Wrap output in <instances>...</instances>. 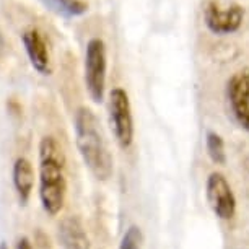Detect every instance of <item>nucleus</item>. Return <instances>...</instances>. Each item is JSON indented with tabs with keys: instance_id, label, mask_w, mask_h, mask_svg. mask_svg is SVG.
<instances>
[{
	"instance_id": "f03ea898",
	"label": "nucleus",
	"mask_w": 249,
	"mask_h": 249,
	"mask_svg": "<svg viewBox=\"0 0 249 249\" xmlns=\"http://www.w3.org/2000/svg\"><path fill=\"white\" fill-rule=\"evenodd\" d=\"M67 194L64 153L54 137H43L39 142V200L46 213L57 215Z\"/></svg>"
},
{
	"instance_id": "2eb2a0df",
	"label": "nucleus",
	"mask_w": 249,
	"mask_h": 249,
	"mask_svg": "<svg viewBox=\"0 0 249 249\" xmlns=\"http://www.w3.org/2000/svg\"><path fill=\"white\" fill-rule=\"evenodd\" d=\"M3 53H5V41H3V36L0 33V57L3 55Z\"/></svg>"
},
{
	"instance_id": "1a4fd4ad",
	"label": "nucleus",
	"mask_w": 249,
	"mask_h": 249,
	"mask_svg": "<svg viewBox=\"0 0 249 249\" xmlns=\"http://www.w3.org/2000/svg\"><path fill=\"white\" fill-rule=\"evenodd\" d=\"M57 238L62 249H90L87 230L77 215H69L59 223Z\"/></svg>"
},
{
	"instance_id": "f8f14e48",
	"label": "nucleus",
	"mask_w": 249,
	"mask_h": 249,
	"mask_svg": "<svg viewBox=\"0 0 249 249\" xmlns=\"http://www.w3.org/2000/svg\"><path fill=\"white\" fill-rule=\"evenodd\" d=\"M205 150L209 158L215 164L227 163V152H225V142L217 132H207L205 135Z\"/></svg>"
},
{
	"instance_id": "dca6fc26",
	"label": "nucleus",
	"mask_w": 249,
	"mask_h": 249,
	"mask_svg": "<svg viewBox=\"0 0 249 249\" xmlns=\"http://www.w3.org/2000/svg\"><path fill=\"white\" fill-rule=\"evenodd\" d=\"M0 249H8V246H7V244H5V243H3V241H2V243H0Z\"/></svg>"
},
{
	"instance_id": "7ed1b4c3",
	"label": "nucleus",
	"mask_w": 249,
	"mask_h": 249,
	"mask_svg": "<svg viewBox=\"0 0 249 249\" xmlns=\"http://www.w3.org/2000/svg\"><path fill=\"white\" fill-rule=\"evenodd\" d=\"M106 44L100 37H91L85 51V85L95 103H101L106 88Z\"/></svg>"
},
{
	"instance_id": "0eeeda50",
	"label": "nucleus",
	"mask_w": 249,
	"mask_h": 249,
	"mask_svg": "<svg viewBox=\"0 0 249 249\" xmlns=\"http://www.w3.org/2000/svg\"><path fill=\"white\" fill-rule=\"evenodd\" d=\"M227 98L234 119L249 132V67L238 70L228 78Z\"/></svg>"
},
{
	"instance_id": "f257e3e1",
	"label": "nucleus",
	"mask_w": 249,
	"mask_h": 249,
	"mask_svg": "<svg viewBox=\"0 0 249 249\" xmlns=\"http://www.w3.org/2000/svg\"><path fill=\"white\" fill-rule=\"evenodd\" d=\"M75 142L83 163L91 175L100 181L109 179L112 175V155L103 137L100 121L90 107L82 106L73 119Z\"/></svg>"
},
{
	"instance_id": "ddd939ff",
	"label": "nucleus",
	"mask_w": 249,
	"mask_h": 249,
	"mask_svg": "<svg viewBox=\"0 0 249 249\" xmlns=\"http://www.w3.org/2000/svg\"><path fill=\"white\" fill-rule=\"evenodd\" d=\"M142 241H143V236H142L140 228L132 225V227H129L125 230L119 249H142Z\"/></svg>"
},
{
	"instance_id": "9d476101",
	"label": "nucleus",
	"mask_w": 249,
	"mask_h": 249,
	"mask_svg": "<svg viewBox=\"0 0 249 249\" xmlns=\"http://www.w3.org/2000/svg\"><path fill=\"white\" fill-rule=\"evenodd\" d=\"M13 186L18 194V199L23 205L28 204L35 186V171H33V164L26 158H17L13 164Z\"/></svg>"
},
{
	"instance_id": "6e6552de",
	"label": "nucleus",
	"mask_w": 249,
	"mask_h": 249,
	"mask_svg": "<svg viewBox=\"0 0 249 249\" xmlns=\"http://www.w3.org/2000/svg\"><path fill=\"white\" fill-rule=\"evenodd\" d=\"M21 39H23V46H25V51H26L28 57H30L33 69H35L36 72H39L41 75H49L53 72L49 48H48V43H46L43 33L35 30V28H30V30L23 31Z\"/></svg>"
},
{
	"instance_id": "9b49d317",
	"label": "nucleus",
	"mask_w": 249,
	"mask_h": 249,
	"mask_svg": "<svg viewBox=\"0 0 249 249\" xmlns=\"http://www.w3.org/2000/svg\"><path fill=\"white\" fill-rule=\"evenodd\" d=\"M53 13L64 18H75L85 15L88 5L83 0H39Z\"/></svg>"
},
{
	"instance_id": "20e7f679",
	"label": "nucleus",
	"mask_w": 249,
	"mask_h": 249,
	"mask_svg": "<svg viewBox=\"0 0 249 249\" xmlns=\"http://www.w3.org/2000/svg\"><path fill=\"white\" fill-rule=\"evenodd\" d=\"M109 122L116 142L121 148H129L134 142V117L125 90L112 88L109 93Z\"/></svg>"
},
{
	"instance_id": "423d86ee",
	"label": "nucleus",
	"mask_w": 249,
	"mask_h": 249,
	"mask_svg": "<svg viewBox=\"0 0 249 249\" xmlns=\"http://www.w3.org/2000/svg\"><path fill=\"white\" fill-rule=\"evenodd\" d=\"M205 196L212 212L220 220H231L236 213V197L222 173H212L207 178Z\"/></svg>"
},
{
	"instance_id": "39448f33",
	"label": "nucleus",
	"mask_w": 249,
	"mask_h": 249,
	"mask_svg": "<svg viewBox=\"0 0 249 249\" xmlns=\"http://www.w3.org/2000/svg\"><path fill=\"white\" fill-rule=\"evenodd\" d=\"M244 21L241 5L222 7L218 2L210 0L204 8V23L207 30L217 36H227L236 33Z\"/></svg>"
},
{
	"instance_id": "4468645a",
	"label": "nucleus",
	"mask_w": 249,
	"mask_h": 249,
	"mask_svg": "<svg viewBox=\"0 0 249 249\" xmlns=\"http://www.w3.org/2000/svg\"><path fill=\"white\" fill-rule=\"evenodd\" d=\"M17 249H33L31 243H30V239H28L26 236L20 238V239L17 241Z\"/></svg>"
}]
</instances>
